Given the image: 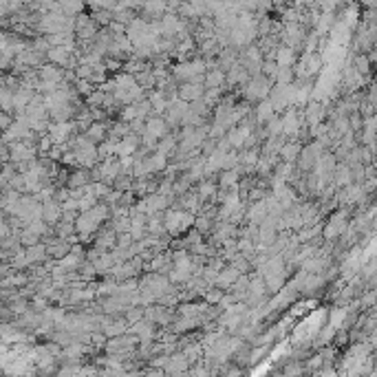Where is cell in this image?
<instances>
[{"mask_svg": "<svg viewBox=\"0 0 377 377\" xmlns=\"http://www.w3.org/2000/svg\"><path fill=\"white\" fill-rule=\"evenodd\" d=\"M102 135H104V126L102 124H93L91 130H89V139H91V141H93V139H99Z\"/></svg>", "mask_w": 377, "mask_h": 377, "instance_id": "23", "label": "cell"}, {"mask_svg": "<svg viewBox=\"0 0 377 377\" xmlns=\"http://www.w3.org/2000/svg\"><path fill=\"white\" fill-rule=\"evenodd\" d=\"M212 192H214V185H212V183H203L201 185V196H208V194H212Z\"/></svg>", "mask_w": 377, "mask_h": 377, "instance_id": "28", "label": "cell"}, {"mask_svg": "<svg viewBox=\"0 0 377 377\" xmlns=\"http://www.w3.org/2000/svg\"><path fill=\"white\" fill-rule=\"evenodd\" d=\"M117 172H119L117 163H106L104 168H102V177H104V179H115Z\"/></svg>", "mask_w": 377, "mask_h": 377, "instance_id": "20", "label": "cell"}, {"mask_svg": "<svg viewBox=\"0 0 377 377\" xmlns=\"http://www.w3.org/2000/svg\"><path fill=\"white\" fill-rule=\"evenodd\" d=\"M247 93H249V97H265L269 93V86L263 77H254V82L247 86Z\"/></svg>", "mask_w": 377, "mask_h": 377, "instance_id": "9", "label": "cell"}, {"mask_svg": "<svg viewBox=\"0 0 377 377\" xmlns=\"http://www.w3.org/2000/svg\"><path fill=\"white\" fill-rule=\"evenodd\" d=\"M234 181H236V170H231V172H227V175L223 177V185H225V188L234 185Z\"/></svg>", "mask_w": 377, "mask_h": 377, "instance_id": "26", "label": "cell"}, {"mask_svg": "<svg viewBox=\"0 0 377 377\" xmlns=\"http://www.w3.org/2000/svg\"><path fill=\"white\" fill-rule=\"evenodd\" d=\"M60 216H62V205H60V203L51 201V198L42 203V218L46 223H55Z\"/></svg>", "mask_w": 377, "mask_h": 377, "instance_id": "6", "label": "cell"}, {"mask_svg": "<svg viewBox=\"0 0 377 377\" xmlns=\"http://www.w3.org/2000/svg\"><path fill=\"white\" fill-rule=\"evenodd\" d=\"M245 161H247V163H256V155H254V152H249V155H245Z\"/></svg>", "mask_w": 377, "mask_h": 377, "instance_id": "29", "label": "cell"}, {"mask_svg": "<svg viewBox=\"0 0 377 377\" xmlns=\"http://www.w3.org/2000/svg\"><path fill=\"white\" fill-rule=\"evenodd\" d=\"M201 139H203V132H201V130H192V128H188V130L183 132V146H181V148H183V150L194 148V146L201 143Z\"/></svg>", "mask_w": 377, "mask_h": 377, "instance_id": "10", "label": "cell"}, {"mask_svg": "<svg viewBox=\"0 0 377 377\" xmlns=\"http://www.w3.org/2000/svg\"><path fill=\"white\" fill-rule=\"evenodd\" d=\"M104 216H106V208H102V205L89 208V210H84L82 216L77 218L75 227H77V231H82V234H91V231H95V227L102 223Z\"/></svg>", "mask_w": 377, "mask_h": 377, "instance_id": "1", "label": "cell"}, {"mask_svg": "<svg viewBox=\"0 0 377 377\" xmlns=\"http://www.w3.org/2000/svg\"><path fill=\"white\" fill-rule=\"evenodd\" d=\"M271 117H274V106H271V102L267 99V102H263L258 106V119H260V122H267Z\"/></svg>", "mask_w": 377, "mask_h": 377, "instance_id": "17", "label": "cell"}, {"mask_svg": "<svg viewBox=\"0 0 377 377\" xmlns=\"http://www.w3.org/2000/svg\"><path fill=\"white\" fill-rule=\"evenodd\" d=\"M135 148H137V137H124L122 141L115 146V152H119L122 157H126V155H132Z\"/></svg>", "mask_w": 377, "mask_h": 377, "instance_id": "13", "label": "cell"}, {"mask_svg": "<svg viewBox=\"0 0 377 377\" xmlns=\"http://www.w3.org/2000/svg\"><path fill=\"white\" fill-rule=\"evenodd\" d=\"M223 77H225L223 71H212L210 75H208V79H205V84H208L210 89H216V86L223 82Z\"/></svg>", "mask_w": 377, "mask_h": 377, "instance_id": "19", "label": "cell"}, {"mask_svg": "<svg viewBox=\"0 0 377 377\" xmlns=\"http://www.w3.org/2000/svg\"><path fill=\"white\" fill-rule=\"evenodd\" d=\"M234 208H238V194H236V192H234V194H229L227 203H225V214H229Z\"/></svg>", "mask_w": 377, "mask_h": 377, "instance_id": "24", "label": "cell"}, {"mask_svg": "<svg viewBox=\"0 0 377 377\" xmlns=\"http://www.w3.org/2000/svg\"><path fill=\"white\" fill-rule=\"evenodd\" d=\"M238 278V269H225V274L218 278V282H223V284H229L231 280H236Z\"/></svg>", "mask_w": 377, "mask_h": 377, "instance_id": "21", "label": "cell"}, {"mask_svg": "<svg viewBox=\"0 0 377 377\" xmlns=\"http://www.w3.org/2000/svg\"><path fill=\"white\" fill-rule=\"evenodd\" d=\"M132 333H137L141 340H150V335H152V327L150 324H146V322H137L135 327H132Z\"/></svg>", "mask_w": 377, "mask_h": 377, "instance_id": "16", "label": "cell"}, {"mask_svg": "<svg viewBox=\"0 0 377 377\" xmlns=\"http://www.w3.org/2000/svg\"><path fill=\"white\" fill-rule=\"evenodd\" d=\"M168 9V3L165 0H146L143 3V11L148 16H161V13Z\"/></svg>", "mask_w": 377, "mask_h": 377, "instance_id": "11", "label": "cell"}, {"mask_svg": "<svg viewBox=\"0 0 377 377\" xmlns=\"http://www.w3.org/2000/svg\"><path fill=\"white\" fill-rule=\"evenodd\" d=\"M146 135L152 137V139H159V137H163L165 135V122L163 119H148V124H146Z\"/></svg>", "mask_w": 377, "mask_h": 377, "instance_id": "8", "label": "cell"}, {"mask_svg": "<svg viewBox=\"0 0 377 377\" xmlns=\"http://www.w3.org/2000/svg\"><path fill=\"white\" fill-rule=\"evenodd\" d=\"M95 20L89 18V16H82V13H77V20H75V31L79 38H93L95 36Z\"/></svg>", "mask_w": 377, "mask_h": 377, "instance_id": "3", "label": "cell"}, {"mask_svg": "<svg viewBox=\"0 0 377 377\" xmlns=\"http://www.w3.org/2000/svg\"><path fill=\"white\" fill-rule=\"evenodd\" d=\"M82 9H84V0H60V11L69 18L82 13Z\"/></svg>", "mask_w": 377, "mask_h": 377, "instance_id": "7", "label": "cell"}, {"mask_svg": "<svg viewBox=\"0 0 377 377\" xmlns=\"http://www.w3.org/2000/svg\"><path fill=\"white\" fill-rule=\"evenodd\" d=\"M296 3H300V5H302V3H307V0H296Z\"/></svg>", "mask_w": 377, "mask_h": 377, "instance_id": "30", "label": "cell"}, {"mask_svg": "<svg viewBox=\"0 0 377 377\" xmlns=\"http://www.w3.org/2000/svg\"><path fill=\"white\" fill-rule=\"evenodd\" d=\"M280 126H282L284 132H296L298 130V117H296V112H287L284 119L280 122Z\"/></svg>", "mask_w": 377, "mask_h": 377, "instance_id": "15", "label": "cell"}, {"mask_svg": "<svg viewBox=\"0 0 377 377\" xmlns=\"http://www.w3.org/2000/svg\"><path fill=\"white\" fill-rule=\"evenodd\" d=\"M148 104H150V106H155L157 110H163V108H165V99H163L161 93H155V95L150 97V102H148Z\"/></svg>", "mask_w": 377, "mask_h": 377, "instance_id": "22", "label": "cell"}, {"mask_svg": "<svg viewBox=\"0 0 377 377\" xmlns=\"http://www.w3.org/2000/svg\"><path fill=\"white\" fill-rule=\"evenodd\" d=\"M344 225H346V221H344V216H335L333 221H331V223L327 225V229H324V236H327V238H333V236H337V234H342Z\"/></svg>", "mask_w": 377, "mask_h": 377, "instance_id": "14", "label": "cell"}, {"mask_svg": "<svg viewBox=\"0 0 377 377\" xmlns=\"http://www.w3.org/2000/svg\"><path fill=\"white\" fill-rule=\"evenodd\" d=\"M203 97V86L201 82H185L181 86V99L185 102H196V99Z\"/></svg>", "mask_w": 377, "mask_h": 377, "instance_id": "4", "label": "cell"}, {"mask_svg": "<svg viewBox=\"0 0 377 377\" xmlns=\"http://www.w3.org/2000/svg\"><path fill=\"white\" fill-rule=\"evenodd\" d=\"M296 152H298L296 146H284V148H282V157H284V159H294Z\"/></svg>", "mask_w": 377, "mask_h": 377, "instance_id": "27", "label": "cell"}, {"mask_svg": "<svg viewBox=\"0 0 377 377\" xmlns=\"http://www.w3.org/2000/svg\"><path fill=\"white\" fill-rule=\"evenodd\" d=\"M190 223H192V216L190 214H183V212H170L168 218H165V229L179 231V229L188 227Z\"/></svg>", "mask_w": 377, "mask_h": 377, "instance_id": "2", "label": "cell"}, {"mask_svg": "<svg viewBox=\"0 0 377 377\" xmlns=\"http://www.w3.org/2000/svg\"><path fill=\"white\" fill-rule=\"evenodd\" d=\"M249 137V128L247 126H241V128H234L229 132V137H227V143H231V146H243L245 143V139Z\"/></svg>", "mask_w": 377, "mask_h": 377, "instance_id": "12", "label": "cell"}, {"mask_svg": "<svg viewBox=\"0 0 377 377\" xmlns=\"http://www.w3.org/2000/svg\"><path fill=\"white\" fill-rule=\"evenodd\" d=\"M172 146H175V139H172V137H168V139H165V141H161V143H159V152H161V155H168V152L172 150Z\"/></svg>", "mask_w": 377, "mask_h": 377, "instance_id": "25", "label": "cell"}, {"mask_svg": "<svg viewBox=\"0 0 377 377\" xmlns=\"http://www.w3.org/2000/svg\"><path fill=\"white\" fill-rule=\"evenodd\" d=\"M276 57H278V64H280V66H289L291 62H294V51L284 46V49L278 51V55H276Z\"/></svg>", "mask_w": 377, "mask_h": 377, "instance_id": "18", "label": "cell"}, {"mask_svg": "<svg viewBox=\"0 0 377 377\" xmlns=\"http://www.w3.org/2000/svg\"><path fill=\"white\" fill-rule=\"evenodd\" d=\"M159 31L168 33V36H175V33H181V31H183V22L175 16V13H168V16L161 20V26H159Z\"/></svg>", "mask_w": 377, "mask_h": 377, "instance_id": "5", "label": "cell"}]
</instances>
